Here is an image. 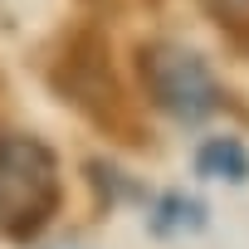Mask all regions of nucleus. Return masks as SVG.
<instances>
[{
	"label": "nucleus",
	"instance_id": "f257e3e1",
	"mask_svg": "<svg viewBox=\"0 0 249 249\" xmlns=\"http://www.w3.org/2000/svg\"><path fill=\"white\" fill-rule=\"evenodd\" d=\"M59 210V161L44 142L0 132V230L30 239Z\"/></svg>",
	"mask_w": 249,
	"mask_h": 249
},
{
	"label": "nucleus",
	"instance_id": "f03ea898",
	"mask_svg": "<svg viewBox=\"0 0 249 249\" xmlns=\"http://www.w3.org/2000/svg\"><path fill=\"white\" fill-rule=\"evenodd\" d=\"M54 88L78 107V112H88L98 127H107V132H122V142H142L137 137V122H132V107H127V98H122V88H117V78H112V64H107V44H103V35H93V30H78L69 44H64V54L54 59Z\"/></svg>",
	"mask_w": 249,
	"mask_h": 249
},
{
	"label": "nucleus",
	"instance_id": "7ed1b4c3",
	"mask_svg": "<svg viewBox=\"0 0 249 249\" xmlns=\"http://www.w3.org/2000/svg\"><path fill=\"white\" fill-rule=\"evenodd\" d=\"M137 73L152 93V103L181 122H200L220 107V83L205 69L200 54L181 49V44H142L137 49Z\"/></svg>",
	"mask_w": 249,
	"mask_h": 249
},
{
	"label": "nucleus",
	"instance_id": "20e7f679",
	"mask_svg": "<svg viewBox=\"0 0 249 249\" xmlns=\"http://www.w3.org/2000/svg\"><path fill=\"white\" fill-rule=\"evenodd\" d=\"M196 171L210 181H249V152L239 137H210L196 152Z\"/></svg>",
	"mask_w": 249,
	"mask_h": 249
},
{
	"label": "nucleus",
	"instance_id": "39448f33",
	"mask_svg": "<svg viewBox=\"0 0 249 249\" xmlns=\"http://www.w3.org/2000/svg\"><path fill=\"white\" fill-rule=\"evenodd\" d=\"M157 230H200V200H191V196H161Z\"/></svg>",
	"mask_w": 249,
	"mask_h": 249
},
{
	"label": "nucleus",
	"instance_id": "423d86ee",
	"mask_svg": "<svg viewBox=\"0 0 249 249\" xmlns=\"http://www.w3.org/2000/svg\"><path fill=\"white\" fill-rule=\"evenodd\" d=\"M59 249H69V244H59Z\"/></svg>",
	"mask_w": 249,
	"mask_h": 249
}]
</instances>
